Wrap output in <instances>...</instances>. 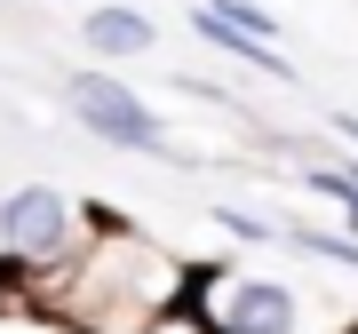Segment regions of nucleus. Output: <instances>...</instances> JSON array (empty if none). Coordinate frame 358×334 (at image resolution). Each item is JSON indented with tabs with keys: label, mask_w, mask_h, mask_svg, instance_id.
Returning a JSON list of instances; mask_svg holds the SVG:
<instances>
[{
	"label": "nucleus",
	"mask_w": 358,
	"mask_h": 334,
	"mask_svg": "<svg viewBox=\"0 0 358 334\" xmlns=\"http://www.w3.org/2000/svg\"><path fill=\"white\" fill-rule=\"evenodd\" d=\"M48 279L56 286H40V303H48L56 319H72L80 334H136L159 303L183 295V263L167 255L152 231L112 223V207H96L88 239H80Z\"/></svg>",
	"instance_id": "nucleus-1"
},
{
	"label": "nucleus",
	"mask_w": 358,
	"mask_h": 334,
	"mask_svg": "<svg viewBox=\"0 0 358 334\" xmlns=\"http://www.w3.org/2000/svg\"><path fill=\"white\" fill-rule=\"evenodd\" d=\"M88 223H96L88 199L56 191V183H16V191L0 199V263L40 270V279H48V270L88 239Z\"/></svg>",
	"instance_id": "nucleus-2"
},
{
	"label": "nucleus",
	"mask_w": 358,
	"mask_h": 334,
	"mask_svg": "<svg viewBox=\"0 0 358 334\" xmlns=\"http://www.w3.org/2000/svg\"><path fill=\"white\" fill-rule=\"evenodd\" d=\"M183 295L207 310L215 334H303V295L279 279H247L223 263H183Z\"/></svg>",
	"instance_id": "nucleus-3"
},
{
	"label": "nucleus",
	"mask_w": 358,
	"mask_h": 334,
	"mask_svg": "<svg viewBox=\"0 0 358 334\" xmlns=\"http://www.w3.org/2000/svg\"><path fill=\"white\" fill-rule=\"evenodd\" d=\"M64 112H72L96 143H112V152L176 159V136H167V119L128 88V80H112V72H72V80H64Z\"/></svg>",
	"instance_id": "nucleus-4"
},
{
	"label": "nucleus",
	"mask_w": 358,
	"mask_h": 334,
	"mask_svg": "<svg viewBox=\"0 0 358 334\" xmlns=\"http://www.w3.org/2000/svg\"><path fill=\"white\" fill-rule=\"evenodd\" d=\"M80 40H88V56H103V64H128V56H152L159 48V24L143 8H96V16H80Z\"/></svg>",
	"instance_id": "nucleus-5"
},
{
	"label": "nucleus",
	"mask_w": 358,
	"mask_h": 334,
	"mask_svg": "<svg viewBox=\"0 0 358 334\" xmlns=\"http://www.w3.org/2000/svg\"><path fill=\"white\" fill-rule=\"evenodd\" d=\"M192 32L207 40L215 56H231V64H247V72H263V80H287V48H271V40H255V32H239V24H223L215 8H192Z\"/></svg>",
	"instance_id": "nucleus-6"
},
{
	"label": "nucleus",
	"mask_w": 358,
	"mask_h": 334,
	"mask_svg": "<svg viewBox=\"0 0 358 334\" xmlns=\"http://www.w3.org/2000/svg\"><path fill=\"white\" fill-rule=\"evenodd\" d=\"M294 255H310V263H334V270H350L358 279V231H319V223H287L279 231Z\"/></svg>",
	"instance_id": "nucleus-7"
},
{
	"label": "nucleus",
	"mask_w": 358,
	"mask_h": 334,
	"mask_svg": "<svg viewBox=\"0 0 358 334\" xmlns=\"http://www.w3.org/2000/svg\"><path fill=\"white\" fill-rule=\"evenodd\" d=\"M207 8H215L223 24H239V32H255V40H271V48H279V40H287V16H271L263 0H207Z\"/></svg>",
	"instance_id": "nucleus-8"
},
{
	"label": "nucleus",
	"mask_w": 358,
	"mask_h": 334,
	"mask_svg": "<svg viewBox=\"0 0 358 334\" xmlns=\"http://www.w3.org/2000/svg\"><path fill=\"white\" fill-rule=\"evenodd\" d=\"M136 334H215V326H207V310H199L192 295H176V303H159Z\"/></svg>",
	"instance_id": "nucleus-9"
},
{
	"label": "nucleus",
	"mask_w": 358,
	"mask_h": 334,
	"mask_svg": "<svg viewBox=\"0 0 358 334\" xmlns=\"http://www.w3.org/2000/svg\"><path fill=\"white\" fill-rule=\"evenodd\" d=\"M215 223L231 239H247V247H263V239H279V223H263V215H247V207H215Z\"/></svg>",
	"instance_id": "nucleus-10"
},
{
	"label": "nucleus",
	"mask_w": 358,
	"mask_h": 334,
	"mask_svg": "<svg viewBox=\"0 0 358 334\" xmlns=\"http://www.w3.org/2000/svg\"><path fill=\"white\" fill-rule=\"evenodd\" d=\"M327 128H334V136H343V143H350V152H358V112H334V119H327Z\"/></svg>",
	"instance_id": "nucleus-11"
},
{
	"label": "nucleus",
	"mask_w": 358,
	"mask_h": 334,
	"mask_svg": "<svg viewBox=\"0 0 358 334\" xmlns=\"http://www.w3.org/2000/svg\"><path fill=\"white\" fill-rule=\"evenodd\" d=\"M350 334H358V326H350Z\"/></svg>",
	"instance_id": "nucleus-12"
}]
</instances>
